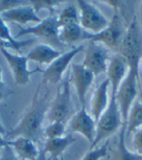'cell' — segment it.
Returning a JSON list of instances; mask_svg holds the SVG:
<instances>
[{
    "instance_id": "38",
    "label": "cell",
    "mask_w": 142,
    "mask_h": 160,
    "mask_svg": "<svg viewBox=\"0 0 142 160\" xmlns=\"http://www.w3.org/2000/svg\"><path fill=\"white\" fill-rule=\"evenodd\" d=\"M138 71H141L142 72V58L140 59L139 64H138Z\"/></svg>"
},
{
    "instance_id": "7",
    "label": "cell",
    "mask_w": 142,
    "mask_h": 160,
    "mask_svg": "<svg viewBox=\"0 0 142 160\" xmlns=\"http://www.w3.org/2000/svg\"><path fill=\"white\" fill-rule=\"evenodd\" d=\"M71 111V91L69 81L63 82L57 89L55 97L50 102L46 118L50 122L62 121L68 118Z\"/></svg>"
},
{
    "instance_id": "9",
    "label": "cell",
    "mask_w": 142,
    "mask_h": 160,
    "mask_svg": "<svg viewBox=\"0 0 142 160\" xmlns=\"http://www.w3.org/2000/svg\"><path fill=\"white\" fill-rule=\"evenodd\" d=\"M84 47L82 45L73 47L70 51L63 52L59 58H56L52 63H50L47 68L43 72V83H51V84H57L62 81L63 75L67 70L68 66L73 58L78 53L82 52Z\"/></svg>"
},
{
    "instance_id": "15",
    "label": "cell",
    "mask_w": 142,
    "mask_h": 160,
    "mask_svg": "<svg viewBox=\"0 0 142 160\" xmlns=\"http://www.w3.org/2000/svg\"><path fill=\"white\" fill-rule=\"evenodd\" d=\"M0 18L5 22H16L20 25H26L30 22L40 23L42 22V18L28 3L0 14Z\"/></svg>"
},
{
    "instance_id": "12",
    "label": "cell",
    "mask_w": 142,
    "mask_h": 160,
    "mask_svg": "<svg viewBox=\"0 0 142 160\" xmlns=\"http://www.w3.org/2000/svg\"><path fill=\"white\" fill-rule=\"evenodd\" d=\"M69 127L72 132L78 133L89 143H93L96 134V121L88 114L85 107H81V109L73 116Z\"/></svg>"
},
{
    "instance_id": "10",
    "label": "cell",
    "mask_w": 142,
    "mask_h": 160,
    "mask_svg": "<svg viewBox=\"0 0 142 160\" xmlns=\"http://www.w3.org/2000/svg\"><path fill=\"white\" fill-rule=\"evenodd\" d=\"M81 64L91 71L95 77L105 73L108 64L107 50L99 43L89 41Z\"/></svg>"
},
{
    "instance_id": "11",
    "label": "cell",
    "mask_w": 142,
    "mask_h": 160,
    "mask_svg": "<svg viewBox=\"0 0 142 160\" xmlns=\"http://www.w3.org/2000/svg\"><path fill=\"white\" fill-rule=\"evenodd\" d=\"M0 52L2 53L3 58H5L7 64L11 69L15 83L21 87L27 86L30 82L31 75L38 70L30 71L28 69V60L26 55H21L17 53L15 54L6 49H1Z\"/></svg>"
},
{
    "instance_id": "25",
    "label": "cell",
    "mask_w": 142,
    "mask_h": 160,
    "mask_svg": "<svg viewBox=\"0 0 142 160\" xmlns=\"http://www.w3.org/2000/svg\"><path fill=\"white\" fill-rule=\"evenodd\" d=\"M65 133H66V127H65V123L62 121L50 122L49 125L44 128L43 131V135H45L46 140L63 137L65 136Z\"/></svg>"
},
{
    "instance_id": "2",
    "label": "cell",
    "mask_w": 142,
    "mask_h": 160,
    "mask_svg": "<svg viewBox=\"0 0 142 160\" xmlns=\"http://www.w3.org/2000/svg\"><path fill=\"white\" fill-rule=\"evenodd\" d=\"M119 50V53L128 62L129 70H131L139 76L138 64L142 58V42L135 17L132 18L130 26L123 35Z\"/></svg>"
},
{
    "instance_id": "3",
    "label": "cell",
    "mask_w": 142,
    "mask_h": 160,
    "mask_svg": "<svg viewBox=\"0 0 142 160\" xmlns=\"http://www.w3.org/2000/svg\"><path fill=\"white\" fill-rule=\"evenodd\" d=\"M59 31L60 26L57 21V17L50 15L42 20L40 23H37L35 26H20V30L15 38H21L24 35H33L43 39L45 42H46V45H50L54 49L62 52L64 45L59 39Z\"/></svg>"
},
{
    "instance_id": "5",
    "label": "cell",
    "mask_w": 142,
    "mask_h": 160,
    "mask_svg": "<svg viewBox=\"0 0 142 160\" xmlns=\"http://www.w3.org/2000/svg\"><path fill=\"white\" fill-rule=\"evenodd\" d=\"M139 76L131 70H129L127 76L119 86L114 97L118 105L123 124L127 123L130 110L135 103L138 92Z\"/></svg>"
},
{
    "instance_id": "13",
    "label": "cell",
    "mask_w": 142,
    "mask_h": 160,
    "mask_svg": "<svg viewBox=\"0 0 142 160\" xmlns=\"http://www.w3.org/2000/svg\"><path fill=\"white\" fill-rule=\"evenodd\" d=\"M72 82L81 107H85V97L90 87L92 86L95 76L91 71L85 68L82 64H72Z\"/></svg>"
},
{
    "instance_id": "27",
    "label": "cell",
    "mask_w": 142,
    "mask_h": 160,
    "mask_svg": "<svg viewBox=\"0 0 142 160\" xmlns=\"http://www.w3.org/2000/svg\"><path fill=\"white\" fill-rule=\"evenodd\" d=\"M108 153V143H106L100 148H94L83 156L81 160H101L107 157Z\"/></svg>"
},
{
    "instance_id": "18",
    "label": "cell",
    "mask_w": 142,
    "mask_h": 160,
    "mask_svg": "<svg viewBox=\"0 0 142 160\" xmlns=\"http://www.w3.org/2000/svg\"><path fill=\"white\" fill-rule=\"evenodd\" d=\"M9 146L12 147L21 160H35L40 152L35 142L24 137H17L13 140H9Z\"/></svg>"
},
{
    "instance_id": "30",
    "label": "cell",
    "mask_w": 142,
    "mask_h": 160,
    "mask_svg": "<svg viewBox=\"0 0 142 160\" xmlns=\"http://www.w3.org/2000/svg\"><path fill=\"white\" fill-rule=\"evenodd\" d=\"M1 155L0 160H21L14 152V149L10 146H6L1 148Z\"/></svg>"
},
{
    "instance_id": "39",
    "label": "cell",
    "mask_w": 142,
    "mask_h": 160,
    "mask_svg": "<svg viewBox=\"0 0 142 160\" xmlns=\"http://www.w3.org/2000/svg\"><path fill=\"white\" fill-rule=\"evenodd\" d=\"M141 20H142V2H141Z\"/></svg>"
},
{
    "instance_id": "17",
    "label": "cell",
    "mask_w": 142,
    "mask_h": 160,
    "mask_svg": "<svg viewBox=\"0 0 142 160\" xmlns=\"http://www.w3.org/2000/svg\"><path fill=\"white\" fill-rule=\"evenodd\" d=\"M63 53V52L54 49L46 44H38L27 53L28 61H34L39 64L50 65Z\"/></svg>"
},
{
    "instance_id": "26",
    "label": "cell",
    "mask_w": 142,
    "mask_h": 160,
    "mask_svg": "<svg viewBox=\"0 0 142 160\" xmlns=\"http://www.w3.org/2000/svg\"><path fill=\"white\" fill-rule=\"evenodd\" d=\"M28 4L34 9L37 14L42 10H49L50 13H52L54 9L60 4V1H57V0H31V1H28Z\"/></svg>"
},
{
    "instance_id": "36",
    "label": "cell",
    "mask_w": 142,
    "mask_h": 160,
    "mask_svg": "<svg viewBox=\"0 0 142 160\" xmlns=\"http://www.w3.org/2000/svg\"><path fill=\"white\" fill-rule=\"evenodd\" d=\"M105 3H106V4H107V5L112 6V7L114 8L115 10H116L117 7H119V6L121 5V3H122V2H120V1H106Z\"/></svg>"
},
{
    "instance_id": "4",
    "label": "cell",
    "mask_w": 142,
    "mask_h": 160,
    "mask_svg": "<svg viewBox=\"0 0 142 160\" xmlns=\"http://www.w3.org/2000/svg\"><path fill=\"white\" fill-rule=\"evenodd\" d=\"M122 118L116 103L115 97L111 94L107 109L102 112L98 121L96 122V134L90 149L96 148L101 141L107 139L122 126Z\"/></svg>"
},
{
    "instance_id": "6",
    "label": "cell",
    "mask_w": 142,
    "mask_h": 160,
    "mask_svg": "<svg viewBox=\"0 0 142 160\" xmlns=\"http://www.w3.org/2000/svg\"><path fill=\"white\" fill-rule=\"evenodd\" d=\"M77 3L82 29L89 31V34H97L108 25L109 21L95 5L85 0H78Z\"/></svg>"
},
{
    "instance_id": "31",
    "label": "cell",
    "mask_w": 142,
    "mask_h": 160,
    "mask_svg": "<svg viewBox=\"0 0 142 160\" xmlns=\"http://www.w3.org/2000/svg\"><path fill=\"white\" fill-rule=\"evenodd\" d=\"M10 93H12V91L6 88L4 82L0 84V102L3 101Z\"/></svg>"
},
{
    "instance_id": "28",
    "label": "cell",
    "mask_w": 142,
    "mask_h": 160,
    "mask_svg": "<svg viewBox=\"0 0 142 160\" xmlns=\"http://www.w3.org/2000/svg\"><path fill=\"white\" fill-rule=\"evenodd\" d=\"M132 136V147H134V152L138 155H142V127L134 131Z\"/></svg>"
},
{
    "instance_id": "20",
    "label": "cell",
    "mask_w": 142,
    "mask_h": 160,
    "mask_svg": "<svg viewBox=\"0 0 142 160\" xmlns=\"http://www.w3.org/2000/svg\"><path fill=\"white\" fill-rule=\"evenodd\" d=\"M84 31L79 23H73L60 27L59 39L65 46H73L84 38Z\"/></svg>"
},
{
    "instance_id": "16",
    "label": "cell",
    "mask_w": 142,
    "mask_h": 160,
    "mask_svg": "<svg viewBox=\"0 0 142 160\" xmlns=\"http://www.w3.org/2000/svg\"><path fill=\"white\" fill-rule=\"evenodd\" d=\"M110 88L109 81L107 79L103 80L99 87L95 89V92L91 99V116L95 121H98L100 117L105 110L107 109L109 96H108V89Z\"/></svg>"
},
{
    "instance_id": "19",
    "label": "cell",
    "mask_w": 142,
    "mask_h": 160,
    "mask_svg": "<svg viewBox=\"0 0 142 160\" xmlns=\"http://www.w3.org/2000/svg\"><path fill=\"white\" fill-rule=\"evenodd\" d=\"M77 139L72 134L65 135L60 138H54L46 140L44 147V152L49 155L52 160H57L63 152L67 149L71 145H73Z\"/></svg>"
},
{
    "instance_id": "21",
    "label": "cell",
    "mask_w": 142,
    "mask_h": 160,
    "mask_svg": "<svg viewBox=\"0 0 142 160\" xmlns=\"http://www.w3.org/2000/svg\"><path fill=\"white\" fill-rule=\"evenodd\" d=\"M0 38L10 44L12 50L17 51L18 53L21 52L22 48H25V47L33 44V42L35 41V39H27L23 41H18L17 39H16L15 36L12 35L6 22H3L1 18H0Z\"/></svg>"
},
{
    "instance_id": "37",
    "label": "cell",
    "mask_w": 142,
    "mask_h": 160,
    "mask_svg": "<svg viewBox=\"0 0 142 160\" xmlns=\"http://www.w3.org/2000/svg\"><path fill=\"white\" fill-rule=\"evenodd\" d=\"M3 71H2V68L0 67V84L3 83Z\"/></svg>"
},
{
    "instance_id": "29",
    "label": "cell",
    "mask_w": 142,
    "mask_h": 160,
    "mask_svg": "<svg viewBox=\"0 0 142 160\" xmlns=\"http://www.w3.org/2000/svg\"><path fill=\"white\" fill-rule=\"evenodd\" d=\"M23 4H25V2L21 0H0V14Z\"/></svg>"
},
{
    "instance_id": "40",
    "label": "cell",
    "mask_w": 142,
    "mask_h": 160,
    "mask_svg": "<svg viewBox=\"0 0 142 160\" xmlns=\"http://www.w3.org/2000/svg\"><path fill=\"white\" fill-rule=\"evenodd\" d=\"M141 160H142V155H141Z\"/></svg>"
},
{
    "instance_id": "33",
    "label": "cell",
    "mask_w": 142,
    "mask_h": 160,
    "mask_svg": "<svg viewBox=\"0 0 142 160\" xmlns=\"http://www.w3.org/2000/svg\"><path fill=\"white\" fill-rule=\"evenodd\" d=\"M6 146H9V140L0 135V149Z\"/></svg>"
},
{
    "instance_id": "14",
    "label": "cell",
    "mask_w": 142,
    "mask_h": 160,
    "mask_svg": "<svg viewBox=\"0 0 142 160\" xmlns=\"http://www.w3.org/2000/svg\"><path fill=\"white\" fill-rule=\"evenodd\" d=\"M107 72V79L109 81V84L111 87V94L114 95L121 82L129 72V65L127 60L120 53L112 55L108 60Z\"/></svg>"
},
{
    "instance_id": "34",
    "label": "cell",
    "mask_w": 142,
    "mask_h": 160,
    "mask_svg": "<svg viewBox=\"0 0 142 160\" xmlns=\"http://www.w3.org/2000/svg\"><path fill=\"white\" fill-rule=\"evenodd\" d=\"M1 49H6V50H9V49H12L11 48V45L7 43L6 41L2 40L1 38H0V50Z\"/></svg>"
},
{
    "instance_id": "1",
    "label": "cell",
    "mask_w": 142,
    "mask_h": 160,
    "mask_svg": "<svg viewBox=\"0 0 142 160\" xmlns=\"http://www.w3.org/2000/svg\"><path fill=\"white\" fill-rule=\"evenodd\" d=\"M46 86L47 84L43 82L38 86L29 109L20 123L8 132V138L13 140L17 137H24L37 142L43 136V122L50 106L49 89Z\"/></svg>"
},
{
    "instance_id": "24",
    "label": "cell",
    "mask_w": 142,
    "mask_h": 160,
    "mask_svg": "<svg viewBox=\"0 0 142 160\" xmlns=\"http://www.w3.org/2000/svg\"><path fill=\"white\" fill-rule=\"evenodd\" d=\"M59 26H65L73 23H79V13L73 4L66 6L57 17Z\"/></svg>"
},
{
    "instance_id": "32",
    "label": "cell",
    "mask_w": 142,
    "mask_h": 160,
    "mask_svg": "<svg viewBox=\"0 0 142 160\" xmlns=\"http://www.w3.org/2000/svg\"><path fill=\"white\" fill-rule=\"evenodd\" d=\"M35 160H52V159L44 152V149H42L40 150L39 155H38V157Z\"/></svg>"
},
{
    "instance_id": "8",
    "label": "cell",
    "mask_w": 142,
    "mask_h": 160,
    "mask_svg": "<svg viewBox=\"0 0 142 160\" xmlns=\"http://www.w3.org/2000/svg\"><path fill=\"white\" fill-rule=\"evenodd\" d=\"M123 35L124 32L122 29V21L116 12L105 29L97 34H89L85 32L83 40H89L99 44L101 43L102 46H106L109 49H119Z\"/></svg>"
},
{
    "instance_id": "35",
    "label": "cell",
    "mask_w": 142,
    "mask_h": 160,
    "mask_svg": "<svg viewBox=\"0 0 142 160\" xmlns=\"http://www.w3.org/2000/svg\"><path fill=\"white\" fill-rule=\"evenodd\" d=\"M8 132H9V130H7V129L5 128V126L2 124V122L0 121V135L6 138L7 135H8Z\"/></svg>"
},
{
    "instance_id": "23",
    "label": "cell",
    "mask_w": 142,
    "mask_h": 160,
    "mask_svg": "<svg viewBox=\"0 0 142 160\" xmlns=\"http://www.w3.org/2000/svg\"><path fill=\"white\" fill-rule=\"evenodd\" d=\"M126 127L128 128V134L142 127V103L135 101L132 104L128 116Z\"/></svg>"
},
{
    "instance_id": "22",
    "label": "cell",
    "mask_w": 142,
    "mask_h": 160,
    "mask_svg": "<svg viewBox=\"0 0 142 160\" xmlns=\"http://www.w3.org/2000/svg\"><path fill=\"white\" fill-rule=\"evenodd\" d=\"M121 132L119 134L118 146L115 152L114 160H141V156L136 154L134 152H130L127 148L125 142V132H126V125L123 124L121 126Z\"/></svg>"
}]
</instances>
